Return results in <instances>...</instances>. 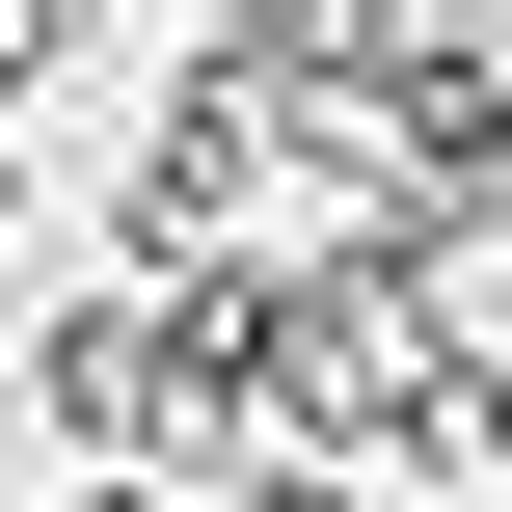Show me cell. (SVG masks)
I'll return each mask as SVG.
<instances>
[{
  "instance_id": "obj_1",
  "label": "cell",
  "mask_w": 512,
  "mask_h": 512,
  "mask_svg": "<svg viewBox=\"0 0 512 512\" xmlns=\"http://www.w3.org/2000/svg\"><path fill=\"white\" fill-rule=\"evenodd\" d=\"M270 162H297V135H270V81H243L216 27H162V108L108 135V270H135V297H162V270H243Z\"/></svg>"
},
{
  "instance_id": "obj_2",
  "label": "cell",
  "mask_w": 512,
  "mask_h": 512,
  "mask_svg": "<svg viewBox=\"0 0 512 512\" xmlns=\"http://www.w3.org/2000/svg\"><path fill=\"white\" fill-rule=\"evenodd\" d=\"M81 54H135V27H81V0H0V135H27V108H54Z\"/></svg>"
},
{
  "instance_id": "obj_3",
  "label": "cell",
  "mask_w": 512,
  "mask_h": 512,
  "mask_svg": "<svg viewBox=\"0 0 512 512\" xmlns=\"http://www.w3.org/2000/svg\"><path fill=\"white\" fill-rule=\"evenodd\" d=\"M243 512H405V486H378V459H270Z\"/></svg>"
},
{
  "instance_id": "obj_4",
  "label": "cell",
  "mask_w": 512,
  "mask_h": 512,
  "mask_svg": "<svg viewBox=\"0 0 512 512\" xmlns=\"http://www.w3.org/2000/svg\"><path fill=\"white\" fill-rule=\"evenodd\" d=\"M54 512H189V486H54Z\"/></svg>"
},
{
  "instance_id": "obj_5",
  "label": "cell",
  "mask_w": 512,
  "mask_h": 512,
  "mask_svg": "<svg viewBox=\"0 0 512 512\" xmlns=\"http://www.w3.org/2000/svg\"><path fill=\"white\" fill-rule=\"evenodd\" d=\"M0 216H27V135H0Z\"/></svg>"
}]
</instances>
